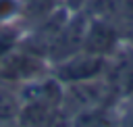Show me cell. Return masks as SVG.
Listing matches in <instances>:
<instances>
[{
    "label": "cell",
    "instance_id": "6da1fadb",
    "mask_svg": "<svg viewBox=\"0 0 133 127\" xmlns=\"http://www.w3.org/2000/svg\"><path fill=\"white\" fill-rule=\"evenodd\" d=\"M46 73H48V60L31 52L29 48L21 46V42L0 56V81L2 83H10L19 87Z\"/></svg>",
    "mask_w": 133,
    "mask_h": 127
},
{
    "label": "cell",
    "instance_id": "7a4b0ae2",
    "mask_svg": "<svg viewBox=\"0 0 133 127\" xmlns=\"http://www.w3.org/2000/svg\"><path fill=\"white\" fill-rule=\"evenodd\" d=\"M108 67V58L100 56V54H91L85 50H79L58 62H54V71L52 75L62 83H79V81H89V79H98Z\"/></svg>",
    "mask_w": 133,
    "mask_h": 127
},
{
    "label": "cell",
    "instance_id": "3957f363",
    "mask_svg": "<svg viewBox=\"0 0 133 127\" xmlns=\"http://www.w3.org/2000/svg\"><path fill=\"white\" fill-rule=\"evenodd\" d=\"M19 127H71V117L62 106L48 104H23L19 119Z\"/></svg>",
    "mask_w": 133,
    "mask_h": 127
},
{
    "label": "cell",
    "instance_id": "277c9868",
    "mask_svg": "<svg viewBox=\"0 0 133 127\" xmlns=\"http://www.w3.org/2000/svg\"><path fill=\"white\" fill-rule=\"evenodd\" d=\"M116 46V33L114 29L100 21V19H89L87 23V29H85V37H83V48L85 52H91V54H100V56H108Z\"/></svg>",
    "mask_w": 133,
    "mask_h": 127
},
{
    "label": "cell",
    "instance_id": "5b68a950",
    "mask_svg": "<svg viewBox=\"0 0 133 127\" xmlns=\"http://www.w3.org/2000/svg\"><path fill=\"white\" fill-rule=\"evenodd\" d=\"M71 127H118V121L106 106L85 108L71 117Z\"/></svg>",
    "mask_w": 133,
    "mask_h": 127
},
{
    "label": "cell",
    "instance_id": "8992f818",
    "mask_svg": "<svg viewBox=\"0 0 133 127\" xmlns=\"http://www.w3.org/2000/svg\"><path fill=\"white\" fill-rule=\"evenodd\" d=\"M21 106H23V102H21L19 90L10 83L0 81V125L17 123Z\"/></svg>",
    "mask_w": 133,
    "mask_h": 127
},
{
    "label": "cell",
    "instance_id": "52a82bcc",
    "mask_svg": "<svg viewBox=\"0 0 133 127\" xmlns=\"http://www.w3.org/2000/svg\"><path fill=\"white\" fill-rule=\"evenodd\" d=\"M21 19V0H0V25H17Z\"/></svg>",
    "mask_w": 133,
    "mask_h": 127
},
{
    "label": "cell",
    "instance_id": "ba28073f",
    "mask_svg": "<svg viewBox=\"0 0 133 127\" xmlns=\"http://www.w3.org/2000/svg\"><path fill=\"white\" fill-rule=\"evenodd\" d=\"M118 127H133V110L127 117H123V121L118 123Z\"/></svg>",
    "mask_w": 133,
    "mask_h": 127
},
{
    "label": "cell",
    "instance_id": "9c48e42d",
    "mask_svg": "<svg viewBox=\"0 0 133 127\" xmlns=\"http://www.w3.org/2000/svg\"><path fill=\"white\" fill-rule=\"evenodd\" d=\"M0 127H19L17 123H8V125H0Z\"/></svg>",
    "mask_w": 133,
    "mask_h": 127
}]
</instances>
